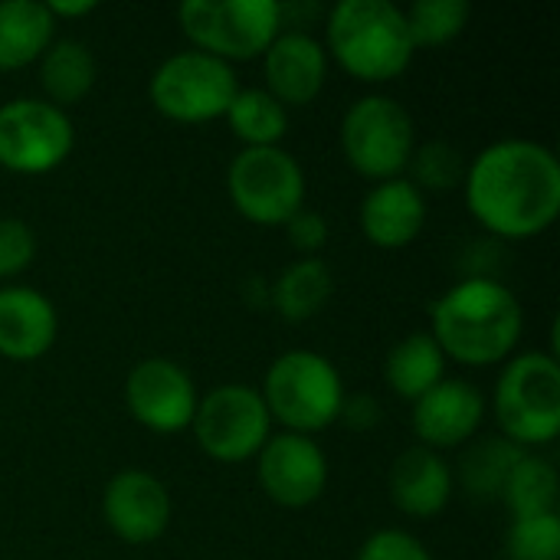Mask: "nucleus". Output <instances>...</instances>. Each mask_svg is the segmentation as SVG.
Listing matches in <instances>:
<instances>
[{
  "instance_id": "obj_26",
  "label": "nucleus",
  "mask_w": 560,
  "mask_h": 560,
  "mask_svg": "<svg viewBox=\"0 0 560 560\" xmlns=\"http://www.w3.org/2000/svg\"><path fill=\"white\" fill-rule=\"evenodd\" d=\"M502 502L509 505L512 518H538L558 512V469L551 459L538 453H525L502 492Z\"/></svg>"
},
{
  "instance_id": "obj_9",
  "label": "nucleus",
  "mask_w": 560,
  "mask_h": 560,
  "mask_svg": "<svg viewBox=\"0 0 560 560\" xmlns=\"http://www.w3.org/2000/svg\"><path fill=\"white\" fill-rule=\"evenodd\" d=\"M233 207L259 226H285L305 207V171L282 148H243L230 171Z\"/></svg>"
},
{
  "instance_id": "obj_8",
  "label": "nucleus",
  "mask_w": 560,
  "mask_h": 560,
  "mask_svg": "<svg viewBox=\"0 0 560 560\" xmlns=\"http://www.w3.org/2000/svg\"><path fill=\"white\" fill-rule=\"evenodd\" d=\"M148 92L164 118L203 125L226 115L230 102L240 92V82L230 62L200 49H184L167 56L154 69Z\"/></svg>"
},
{
  "instance_id": "obj_17",
  "label": "nucleus",
  "mask_w": 560,
  "mask_h": 560,
  "mask_svg": "<svg viewBox=\"0 0 560 560\" xmlns=\"http://www.w3.org/2000/svg\"><path fill=\"white\" fill-rule=\"evenodd\" d=\"M427 226V197L407 177L381 180L361 200V230L381 249L410 246Z\"/></svg>"
},
{
  "instance_id": "obj_23",
  "label": "nucleus",
  "mask_w": 560,
  "mask_h": 560,
  "mask_svg": "<svg viewBox=\"0 0 560 560\" xmlns=\"http://www.w3.org/2000/svg\"><path fill=\"white\" fill-rule=\"evenodd\" d=\"M335 292V276L318 256H305L292 262L272 285V305L285 322L315 318Z\"/></svg>"
},
{
  "instance_id": "obj_10",
  "label": "nucleus",
  "mask_w": 560,
  "mask_h": 560,
  "mask_svg": "<svg viewBox=\"0 0 560 560\" xmlns=\"http://www.w3.org/2000/svg\"><path fill=\"white\" fill-rule=\"evenodd\" d=\"M197 446L217 463H246L259 456L272 436V417L262 394L246 384H220L197 400L194 413Z\"/></svg>"
},
{
  "instance_id": "obj_25",
  "label": "nucleus",
  "mask_w": 560,
  "mask_h": 560,
  "mask_svg": "<svg viewBox=\"0 0 560 560\" xmlns=\"http://www.w3.org/2000/svg\"><path fill=\"white\" fill-rule=\"evenodd\" d=\"M243 148H279L289 131V112L266 89H240L223 115Z\"/></svg>"
},
{
  "instance_id": "obj_14",
  "label": "nucleus",
  "mask_w": 560,
  "mask_h": 560,
  "mask_svg": "<svg viewBox=\"0 0 560 560\" xmlns=\"http://www.w3.org/2000/svg\"><path fill=\"white\" fill-rule=\"evenodd\" d=\"M102 515L121 541L151 545L171 525V492L158 476L144 469H125L108 479L102 495Z\"/></svg>"
},
{
  "instance_id": "obj_7",
  "label": "nucleus",
  "mask_w": 560,
  "mask_h": 560,
  "mask_svg": "<svg viewBox=\"0 0 560 560\" xmlns=\"http://www.w3.org/2000/svg\"><path fill=\"white\" fill-rule=\"evenodd\" d=\"M417 148L413 115L390 95H364L341 118L345 161L368 180H394Z\"/></svg>"
},
{
  "instance_id": "obj_3",
  "label": "nucleus",
  "mask_w": 560,
  "mask_h": 560,
  "mask_svg": "<svg viewBox=\"0 0 560 560\" xmlns=\"http://www.w3.org/2000/svg\"><path fill=\"white\" fill-rule=\"evenodd\" d=\"M328 49L361 82H390L413 62L407 16L390 0H341L328 13Z\"/></svg>"
},
{
  "instance_id": "obj_6",
  "label": "nucleus",
  "mask_w": 560,
  "mask_h": 560,
  "mask_svg": "<svg viewBox=\"0 0 560 560\" xmlns=\"http://www.w3.org/2000/svg\"><path fill=\"white\" fill-rule=\"evenodd\" d=\"M177 16L194 49L223 62L256 59L282 33V3L276 0H184Z\"/></svg>"
},
{
  "instance_id": "obj_15",
  "label": "nucleus",
  "mask_w": 560,
  "mask_h": 560,
  "mask_svg": "<svg viewBox=\"0 0 560 560\" xmlns=\"http://www.w3.org/2000/svg\"><path fill=\"white\" fill-rule=\"evenodd\" d=\"M486 420V397L469 381H440L420 400H413V433L420 446L443 453L466 446Z\"/></svg>"
},
{
  "instance_id": "obj_22",
  "label": "nucleus",
  "mask_w": 560,
  "mask_h": 560,
  "mask_svg": "<svg viewBox=\"0 0 560 560\" xmlns=\"http://www.w3.org/2000/svg\"><path fill=\"white\" fill-rule=\"evenodd\" d=\"M98 66L85 43L79 39H52L39 56V82L49 95V105H75L95 85Z\"/></svg>"
},
{
  "instance_id": "obj_27",
  "label": "nucleus",
  "mask_w": 560,
  "mask_h": 560,
  "mask_svg": "<svg viewBox=\"0 0 560 560\" xmlns=\"http://www.w3.org/2000/svg\"><path fill=\"white\" fill-rule=\"evenodd\" d=\"M469 3L466 0H417L404 16H407V30H410V43L413 49H433V46H446L450 39H456L466 23H469Z\"/></svg>"
},
{
  "instance_id": "obj_21",
  "label": "nucleus",
  "mask_w": 560,
  "mask_h": 560,
  "mask_svg": "<svg viewBox=\"0 0 560 560\" xmlns=\"http://www.w3.org/2000/svg\"><path fill=\"white\" fill-rule=\"evenodd\" d=\"M446 374V354L433 341L430 331H413L404 341H397L384 361L387 387L404 400H420L427 390H433Z\"/></svg>"
},
{
  "instance_id": "obj_31",
  "label": "nucleus",
  "mask_w": 560,
  "mask_h": 560,
  "mask_svg": "<svg viewBox=\"0 0 560 560\" xmlns=\"http://www.w3.org/2000/svg\"><path fill=\"white\" fill-rule=\"evenodd\" d=\"M358 560H433V555L417 535L400 528H384L361 545Z\"/></svg>"
},
{
  "instance_id": "obj_34",
  "label": "nucleus",
  "mask_w": 560,
  "mask_h": 560,
  "mask_svg": "<svg viewBox=\"0 0 560 560\" xmlns=\"http://www.w3.org/2000/svg\"><path fill=\"white\" fill-rule=\"evenodd\" d=\"M46 10L52 13V20L56 16H82V13H92L95 3L92 0H52V3H46Z\"/></svg>"
},
{
  "instance_id": "obj_12",
  "label": "nucleus",
  "mask_w": 560,
  "mask_h": 560,
  "mask_svg": "<svg viewBox=\"0 0 560 560\" xmlns=\"http://www.w3.org/2000/svg\"><path fill=\"white\" fill-rule=\"evenodd\" d=\"M125 400L131 417L144 430L171 436L194 423L200 394L194 387V377L180 364L167 358H144L131 368L125 381Z\"/></svg>"
},
{
  "instance_id": "obj_19",
  "label": "nucleus",
  "mask_w": 560,
  "mask_h": 560,
  "mask_svg": "<svg viewBox=\"0 0 560 560\" xmlns=\"http://www.w3.org/2000/svg\"><path fill=\"white\" fill-rule=\"evenodd\" d=\"M453 486L450 463L427 446L400 453L390 466V499L410 518H436L450 505Z\"/></svg>"
},
{
  "instance_id": "obj_2",
  "label": "nucleus",
  "mask_w": 560,
  "mask_h": 560,
  "mask_svg": "<svg viewBox=\"0 0 560 560\" xmlns=\"http://www.w3.org/2000/svg\"><path fill=\"white\" fill-rule=\"evenodd\" d=\"M430 322L440 351L466 368L502 364L525 328L515 292L489 276H472L446 289L433 302Z\"/></svg>"
},
{
  "instance_id": "obj_13",
  "label": "nucleus",
  "mask_w": 560,
  "mask_h": 560,
  "mask_svg": "<svg viewBox=\"0 0 560 560\" xmlns=\"http://www.w3.org/2000/svg\"><path fill=\"white\" fill-rule=\"evenodd\" d=\"M259 486L282 509H308L328 486V459L312 436L279 433L259 450Z\"/></svg>"
},
{
  "instance_id": "obj_20",
  "label": "nucleus",
  "mask_w": 560,
  "mask_h": 560,
  "mask_svg": "<svg viewBox=\"0 0 560 560\" xmlns=\"http://www.w3.org/2000/svg\"><path fill=\"white\" fill-rule=\"evenodd\" d=\"M56 33V20L46 3L0 0V69H23L36 62Z\"/></svg>"
},
{
  "instance_id": "obj_33",
  "label": "nucleus",
  "mask_w": 560,
  "mask_h": 560,
  "mask_svg": "<svg viewBox=\"0 0 560 560\" xmlns=\"http://www.w3.org/2000/svg\"><path fill=\"white\" fill-rule=\"evenodd\" d=\"M341 417L351 430H371L381 423V404L371 397V394H354L351 400L345 397V407H341ZM338 417V420H341Z\"/></svg>"
},
{
  "instance_id": "obj_24",
  "label": "nucleus",
  "mask_w": 560,
  "mask_h": 560,
  "mask_svg": "<svg viewBox=\"0 0 560 560\" xmlns=\"http://www.w3.org/2000/svg\"><path fill=\"white\" fill-rule=\"evenodd\" d=\"M528 450L509 443L505 436H486L476 440L463 459H459V482L463 489L476 499V502H502L505 482L515 469V463L525 456Z\"/></svg>"
},
{
  "instance_id": "obj_18",
  "label": "nucleus",
  "mask_w": 560,
  "mask_h": 560,
  "mask_svg": "<svg viewBox=\"0 0 560 560\" xmlns=\"http://www.w3.org/2000/svg\"><path fill=\"white\" fill-rule=\"evenodd\" d=\"M59 331L52 302L30 285L0 289V354L10 361L43 358Z\"/></svg>"
},
{
  "instance_id": "obj_29",
  "label": "nucleus",
  "mask_w": 560,
  "mask_h": 560,
  "mask_svg": "<svg viewBox=\"0 0 560 560\" xmlns=\"http://www.w3.org/2000/svg\"><path fill=\"white\" fill-rule=\"evenodd\" d=\"M407 167L413 171L410 184L417 190H450V187L463 184V177H466L463 154L446 141H427V144L413 148V158Z\"/></svg>"
},
{
  "instance_id": "obj_4",
  "label": "nucleus",
  "mask_w": 560,
  "mask_h": 560,
  "mask_svg": "<svg viewBox=\"0 0 560 560\" xmlns=\"http://www.w3.org/2000/svg\"><path fill=\"white\" fill-rule=\"evenodd\" d=\"M262 404L285 433L312 436L331 427L345 407V384L338 368L318 351L279 354L262 381Z\"/></svg>"
},
{
  "instance_id": "obj_11",
  "label": "nucleus",
  "mask_w": 560,
  "mask_h": 560,
  "mask_svg": "<svg viewBox=\"0 0 560 560\" xmlns=\"http://www.w3.org/2000/svg\"><path fill=\"white\" fill-rule=\"evenodd\" d=\"M72 141L69 115L46 98L0 105V167L13 174H49L69 158Z\"/></svg>"
},
{
  "instance_id": "obj_16",
  "label": "nucleus",
  "mask_w": 560,
  "mask_h": 560,
  "mask_svg": "<svg viewBox=\"0 0 560 560\" xmlns=\"http://www.w3.org/2000/svg\"><path fill=\"white\" fill-rule=\"evenodd\" d=\"M266 92L279 105H308L328 79V52L305 30H282L262 52Z\"/></svg>"
},
{
  "instance_id": "obj_5",
  "label": "nucleus",
  "mask_w": 560,
  "mask_h": 560,
  "mask_svg": "<svg viewBox=\"0 0 560 560\" xmlns=\"http://www.w3.org/2000/svg\"><path fill=\"white\" fill-rule=\"evenodd\" d=\"M495 420L509 443L548 446L560 433V364L555 354L528 351L505 364L495 384Z\"/></svg>"
},
{
  "instance_id": "obj_30",
  "label": "nucleus",
  "mask_w": 560,
  "mask_h": 560,
  "mask_svg": "<svg viewBox=\"0 0 560 560\" xmlns=\"http://www.w3.org/2000/svg\"><path fill=\"white\" fill-rule=\"evenodd\" d=\"M36 256V233L16 217H0V279L20 276Z\"/></svg>"
},
{
  "instance_id": "obj_28",
  "label": "nucleus",
  "mask_w": 560,
  "mask_h": 560,
  "mask_svg": "<svg viewBox=\"0 0 560 560\" xmlns=\"http://www.w3.org/2000/svg\"><path fill=\"white\" fill-rule=\"evenodd\" d=\"M505 560H560V515L512 518Z\"/></svg>"
},
{
  "instance_id": "obj_1",
  "label": "nucleus",
  "mask_w": 560,
  "mask_h": 560,
  "mask_svg": "<svg viewBox=\"0 0 560 560\" xmlns=\"http://www.w3.org/2000/svg\"><path fill=\"white\" fill-rule=\"evenodd\" d=\"M469 213L495 236L532 240L560 213V161L528 138L489 144L463 177Z\"/></svg>"
},
{
  "instance_id": "obj_32",
  "label": "nucleus",
  "mask_w": 560,
  "mask_h": 560,
  "mask_svg": "<svg viewBox=\"0 0 560 560\" xmlns=\"http://www.w3.org/2000/svg\"><path fill=\"white\" fill-rule=\"evenodd\" d=\"M285 233H289V243L299 249V253H318L325 243H328V223L322 213L315 210H299L289 223H285Z\"/></svg>"
}]
</instances>
